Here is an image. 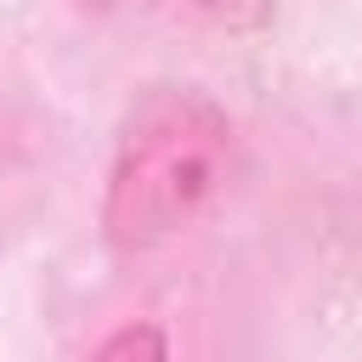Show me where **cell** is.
Here are the masks:
<instances>
[{
  "instance_id": "3",
  "label": "cell",
  "mask_w": 362,
  "mask_h": 362,
  "mask_svg": "<svg viewBox=\"0 0 362 362\" xmlns=\"http://www.w3.org/2000/svg\"><path fill=\"white\" fill-rule=\"evenodd\" d=\"M90 362H170V339L158 322H124L96 345Z\"/></svg>"
},
{
  "instance_id": "1",
  "label": "cell",
  "mask_w": 362,
  "mask_h": 362,
  "mask_svg": "<svg viewBox=\"0 0 362 362\" xmlns=\"http://www.w3.org/2000/svg\"><path fill=\"white\" fill-rule=\"evenodd\" d=\"M232 119L192 85H153L119 124L102 226L119 249L147 255L181 238L232 175Z\"/></svg>"
},
{
  "instance_id": "2",
  "label": "cell",
  "mask_w": 362,
  "mask_h": 362,
  "mask_svg": "<svg viewBox=\"0 0 362 362\" xmlns=\"http://www.w3.org/2000/svg\"><path fill=\"white\" fill-rule=\"evenodd\" d=\"M107 17L164 28V34H198V40H243L260 34L277 11V0H85Z\"/></svg>"
}]
</instances>
